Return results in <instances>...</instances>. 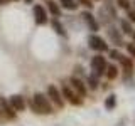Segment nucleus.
<instances>
[{"instance_id": "1", "label": "nucleus", "mask_w": 135, "mask_h": 126, "mask_svg": "<svg viewBox=\"0 0 135 126\" xmlns=\"http://www.w3.org/2000/svg\"><path fill=\"white\" fill-rule=\"evenodd\" d=\"M29 104H31L32 111L36 113V114H52V111H54L52 103H51L49 98L46 94H42V92H36Z\"/></svg>"}, {"instance_id": "2", "label": "nucleus", "mask_w": 135, "mask_h": 126, "mask_svg": "<svg viewBox=\"0 0 135 126\" xmlns=\"http://www.w3.org/2000/svg\"><path fill=\"white\" fill-rule=\"evenodd\" d=\"M88 45H90V49L96 50V52H105V50H108L107 40H105L103 37L96 35V34H91V35L88 37Z\"/></svg>"}, {"instance_id": "3", "label": "nucleus", "mask_w": 135, "mask_h": 126, "mask_svg": "<svg viewBox=\"0 0 135 126\" xmlns=\"http://www.w3.org/2000/svg\"><path fill=\"white\" fill-rule=\"evenodd\" d=\"M61 96H62V99L68 101V103H71L73 106H79V104L83 103V98L76 94V92L71 89L68 84H64V86H62V89H61Z\"/></svg>"}, {"instance_id": "4", "label": "nucleus", "mask_w": 135, "mask_h": 126, "mask_svg": "<svg viewBox=\"0 0 135 126\" xmlns=\"http://www.w3.org/2000/svg\"><path fill=\"white\" fill-rule=\"evenodd\" d=\"M105 67H107V59L103 56H95L91 59V69H93V74L95 77H100V76L105 74Z\"/></svg>"}, {"instance_id": "5", "label": "nucleus", "mask_w": 135, "mask_h": 126, "mask_svg": "<svg viewBox=\"0 0 135 126\" xmlns=\"http://www.w3.org/2000/svg\"><path fill=\"white\" fill-rule=\"evenodd\" d=\"M46 96H47L49 101L54 103L57 108H64V99H62V96H61V91H59L54 84H51V86L47 87V94Z\"/></svg>"}, {"instance_id": "6", "label": "nucleus", "mask_w": 135, "mask_h": 126, "mask_svg": "<svg viewBox=\"0 0 135 126\" xmlns=\"http://www.w3.org/2000/svg\"><path fill=\"white\" fill-rule=\"evenodd\" d=\"M0 109H2V116H5L7 119H15L17 111L10 106L8 99H7V98H3V96H0Z\"/></svg>"}, {"instance_id": "7", "label": "nucleus", "mask_w": 135, "mask_h": 126, "mask_svg": "<svg viewBox=\"0 0 135 126\" xmlns=\"http://www.w3.org/2000/svg\"><path fill=\"white\" fill-rule=\"evenodd\" d=\"M32 14H34V20H36V24L39 25H46L47 24V12H46V8L42 5H34L32 8Z\"/></svg>"}, {"instance_id": "8", "label": "nucleus", "mask_w": 135, "mask_h": 126, "mask_svg": "<svg viewBox=\"0 0 135 126\" xmlns=\"http://www.w3.org/2000/svg\"><path fill=\"white\" fill-rule=\"evenodd\" d=\"M69 82H71V89H73L78 96H81V98H84V96H86V86H84V82H83L79 77L73 76V77L69 79Z\"/></svg>"}, {"instance_id": "9", "label": "nucleus", "mask_w": 135, "mask_h": 126, "mask_svg": "<svg viewBox=\"0 0 135 126\" xmlns=\"http://www.w3.org/2000/svg\"><path fill=\"white\" fill-rule=\"evenodd\" d=\"M108 39L113 42V44L117 45V47H120V45H123L125 42H123V39H122V32L118 30L117 27H113V25H110L108 27Z\"/></svg>"}, {"instance_id": "10", "label": "nucleus", "mask_w": 135, "mask_h": 126, "mask_svg": "<svg viewBox=\"0 0 135 126\" xmlns=\"http://www.w3.org/2000/svg\"><path fill=\"white\" fill-rule=\"evenodd\" d=\"M8 103H10V106L14 108L15 111H24L25 106H27V104H25V99H24L20 94H14V96H10V98H8Z\"/></svg>"}, {"instance_id": "11", "label": "nucleus", "mask_w": 135, "mask_h": 126, "mask_svg": "<svg viewBox=\"0 0 135 126\" xmlns=\"http://www.w3.org/2000/svg\"><path fill=\"white\" fill-rule=\"evenodd\" d=\"M81 19L86 22V25H88V29H90V30H93V32L98 30V22H96L95 15H93L91 12H83V14H81Z\"/></svg>"}, {"instance_id": "12", "label": "nucleus", "mask_w": 135, "mask_h": 126, "mask_svg": "<svg viewBox=\"0 0 135 126\" xmlns=\"http://www.w3.org/2000/svg\"><path fill=\"white\" fill-rule=\"evenodd\" d=\"M118 61L122 62V67H123L125 74H128V76H130V74L133 72V61H132V59H130V57H125L123 54H122Z\"/></svg>"}, {"instance_id": "13", "label": "nucleus", "mask_w": 135, "mask_h": 126, "mask_svg": "<svg viewBox=\"0 0 135 126\" xmlns=\"http://www.w3.org/2000/svg\"><path fill=\"white\" fill-rule=\"evenodd\" d=\"M52 29H54V32L57 34V35H61V37H66V29H64V25H62L61 22H59V19L56 17V19H52Z\"/></svg>"}, {"instance_id": "14", "label": "nucleus", "mask_w": 135, "mask_h": 126, "mask_svg": "<svg viewBox=\"0 0 135 126\" xmlns=\"http://www.w3.org/2000/svg\"><path fill=\"white\" fill-rule=\"evenodd\" d=\"M47 8L54 17H61V7H59V3H56L54 0H47Z\"/></svg>"}, {"instance_id": "15", "label": "nucleus", "mask_w": 135, "mask_h": 126, "mask_svg": "<svg viewBox=\"0 0 135 126\" xmlns=\"http://www.w3.org/2000/svg\"><path fill=\"white\" fill-rule=\"evenodd\" d=\"M120 29H122V34H125V35H132L133 29H132V24H130V20H120Z\"/></svg>"}, {"instance_id": "16", "label": "nucleus", "mask_w": 135, "mask_h": 126, "mask_svg": "<svg viewBox=\"0 0 135 126\" xmlns=\"http://www.w3.org/2000/svg\"><path fill=\"white\" fill-rule=\"evenodd\" d=\"M59 3H61V7L66 8V10H76L78 5H79L76 0H59Z\"/></svg>"}, {"instance_id": "17", "label": "nucleus", "mask_w": 135, "mask_h": 126, "mask_svg": "<svg viewBox=\"0 0 135 126\" xmlns=\"http://www.w3.org/2000/svg\"><path fill=\"white\" fill-rule=\"evenodd\" d=\"M105 74H107V77L112 81V79H115L117 76H118V69H117V66H113V64H110L105 67Z\"/></svg>"}, {"instance_id": "18", "label": "nucleus", "mask_w": 135, "mask_h": 126, "mask_svg": "<svg viewBox=\"0 0 135 126\" xmlns=\"http://www.w3.org/2000/svg\"><path fill=\"white\" fill-rule=\"evenodd\" d=\"M115 106H117V96H115V94H110L108 98L105 99V108L110 111V109H113Z\"/></svg>"}, {"instance_id": "19", "label": "nucleus", "mask_w": 135, "mask_h": 126, "mask_svg": "<svg viewBox=\"0 0 135 126\" xmlns=\"http://www.w3.org/2000/svg\"><path fill=\"white\" fill-rule=\"evenodd\" d=\"M88 86H90L91 89H98V79H96L95 76H90V77H88Z\"/></svg>"}, {"instance_id": "20", "label": "nucleus", "mask_w": 135, "mask_h": 126, "mask_svg": "<svg viewBox=\"0 0 135 126\" xmlns=\"http://www.w3.org/2000/svg\"><path fill=\"white\" fill-rule=\"evenodd\" d=\"M117 5L120 8H123V10H128V8H130V2H128V0H117Z\"/></svg>"}, {"instance_id": "21", "label": "nucleus", "mask_w": 135, "mask_h": 126, "mask_svg": "<svg viewBox=\"0 0 135 126\" xmlns=\"http://www.w3.org/2000/svg\"><path fill=\"white\" fill-rule=\"evenodd\" d=\"M76 2L84 5V7H88V8H93V0H76Z\"/></svg>"}, {"instance_id": "22", "label": "nucleus", "mask_w": 135, "mask_h": 126, "mask_svg": "<svg viewBox=\"0 0 135 126\" xmlns=\"http://www.w3.org/2000/svg\"><path fill=\"white\" fill-rule=\"evenodd\" d=\"M120 56H122V54L118 52L117 49H112V50H110V57H112V59H117V61H118V59H120Z\"/></svg>"}, {"instance_id": "23", "label": "nucleus", "mask_w": 135, "mask_h": 126, "mask_svg": "<svg viewBox=\"0 0 135 126\" xmlns=\"http://www.w3.org/2000/svg\"><path fill=\"white\" fill-rule=\"evenodd\" d=\"M127 50L132 57H135V44H127Z\"/></svg>"}, {"instance_id": "24", "label": "nucleus", "mask_w": 135, "mask_h": 126, "mask_svg": "<svg viewBox=\"0 0 135 126\" xmlns=\"http://www.w3.org/2000/svg\"><path fill=\"white\" fill-rule=\"evenodd\" d=\"M128 20L130 22H135V10H130L128 8Z\"/></svg>"}, {"instance_id": "25", "label": "nucleus", "mask_w": 135, "mask_h": 126, "mask_svg": "<svg viewBox=\"0 0 135 126\" xmlns=\"http://www.w3.org/2000/svg\"><path fill=\"white\" fill-rule=\"evenodd\" d=\"M132 37H133V44H135V32H132Z\"/></svg>"}, {"instance_id": "26", "label": "nucleus", "mask_w": 135, "mask_h": 126, "mask_svg": "<svg viewBox=\"0 0 135 126\" xmlns=\"http://www.w3.org/2000/svg\"><path fill=\"white\" fill-rule=\"evenodd\" d=\"M24 2H25V3H32V0H24Z\"/></svg>"}, {"instance_id": "27", "label": "nucleus", "mask_w": 135, "mask_h": 126, "mask_svg": "<svg viewBox=\"0 0 135 126\" xmlns=\"http://www.w3.org/2000/svg\"><path fill=\"white\" fill-rule=\"evenodd\" d=\"M2 3H5V0H0V5H2Z\"/></svg>"}, {"instance_id": "28", "label": "nucleus", "mask_w": 135, "mask_h": 126, "mask_svg": "<svg viewBox=\"0 0 135 126\" xmlns=\"http://www.w3.org/2000/svg\"><path fill=\"white\" fill-rule=\"evenodd\" d=\"M5 2H17V0H5Z\"/></svg>"}, {"instance_id": "29", "label": "nucleus", "mask_w": 135, "mask_h": 126, "mask_svg": "<svg viewBox=\"0 0 135 126\" xmlns=\"http://www.w3.org/2000/svg\"><path fill=\"white\" fill-rule=\"evenodd\" d=\"M0 116H2V109H0Z\"/></svg>"}]
</instances>
